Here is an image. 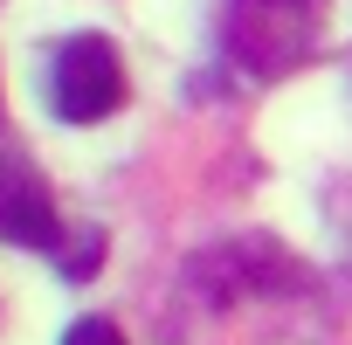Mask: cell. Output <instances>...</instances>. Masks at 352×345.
<instances>
[{
    "instance_id": "6da1fadb",
    "label": "cell",
    "mask_w": 352,
    "mask_h": 345,
    "mask_svg": "<svg viewBox=\"0 0 352 345\" xmlns=\"http://www.w3.org/2000/svg\"><path fill=\"white\" fill-rule=\"evenodd\" d=\"M324 0H221V42L249 76H283L311 56Z\"/></svg>"
},
{
    "instance_id": "7a4b0ae2",
    "label": "cell",
    "mask_w": 352,
    "mask_h": 345,
    "mask_svg": "<svg viewBox=\"0 0 352 345\" xmlns=\"http://www.w3.org/2000/svg\"><path fill=\"white\" fill-rule=\"evenodd\" d=\"M49 104L69 124H97L124 104V63L104 35H69L49 56Z\"/></svg>"
},
{
    "instance_id": "3957f363",
    "label": "cell",
    "mask_w": 352,
    "mask_h": 345,
    "mask_svg": "<svg viewBox=\"0 0 352 345\" xmlns=\"http://www.w3.org/2000/svg\"><path fill=\"white\" fill-rule=\"evenodd\" d=\"M0 242L14 249H63V221H56V201L42 187V172L0 152Z\"/></svg>"
},
{
    "instance_id": "277c9868",
    "label": "cell",
    "mask_w": 352,
    "mask_h": 345,
    "mask_svg": "<svg viewBox=\"0 0 352 345\" xmlns=\"http://www.w3.org/2000/svg\"><path fill=\"white\" fill-rule=\"evenodd\" d=\"M63 345H124V331H118L111 318H83V324H69Z\"/></svg>"
}]
</instances>
